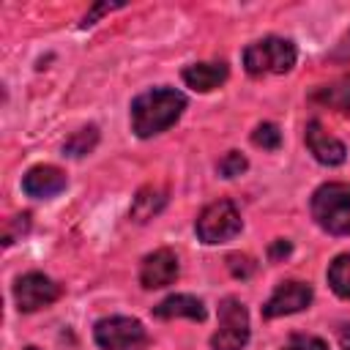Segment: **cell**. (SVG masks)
Returning a JSON list of instances; mask_svg holds the SVG:
<instances>
[{
    "label": "cell",
    "instance_id": "obj_13",
    "mask_svg": "<svg viewBox=\"0 0 350 350\" xmlns=\"http://www.w3.org/2000/svg\"><path fill=\"white\" fill-rule=\"evenodd\" d=\"M153 314H156L159 320H175V317L205 320V306H202L200 298L178 293V295H170V298H164L161 304H156V306H153Z\"/></svg>",
    "mask_w": 350,
    "mask_h": 350
},
{
    "label": "cell",
    "instance_id": "obj_21",
    "mask_svg": "<svg viewBox=\"0 0 350 350\" xmlns=\"http://www.w3.org/2000/svg\"><path fill=\"white\" fill-rule=\"evenodd\" d=\"M227 268L235 279H249L254 273V260L246 257V254H230L227 257Z\"/></svg>",
    "mask_w": 350,
    "mask_h": 350
},
{
    "label": "cell",
    "instance_id": "obj_26",
    "mask_svg": "<svg viewBox=\"0 0 350 350\" xmlns=\"http://www.w3.org/2000/svg\"><path fill=\"white\" fill-rule=\"evenodd\" d=\"M25 350H38V347H25Z\"/></svg>",
    "mask_w": 350,
    "mask_h": 350
},
{
    "label": "cell",
    "instance_id": "obj_14",
    "mask_svg": "<svg viewBox=\"0 0 350 350\" xmlns=\"http://www.w3.org/2000/svg\"><path fill=\"white\" fill-rule=\"evenodd\" d=\"M164 205H167V189H161V186H142L137 191L134 202H131V219L134 221H148Z\"/></svg>",
    "mask_w": 350,
    "mask_h": 350
},
{
    "label": "cell",
    "instance_id": "obj_15",
    "mask_svg": "<svg viewBox=\"0 0 350 350\" xmlns=\"http://www.w3.org/2000/svg\"><path fill=\"white\" fill-rule=\"evenodd\" d=\"M312 101H320V104H325V107L350 112V79H342V82L317 88V90L312 93Z\"/></svg>",
    "mask_w": 350,
    "mask_h": 350
},
{
    "label": "cell",
    "instance_id": "obj_4",
    "mask_svg": "<svg viewBox=\"0 0 350 350\" xmlns=\"http://www.w3.org/2000/svg\"><path fill=\"white\" fill-rule=\"evenodd\" d=\"M249 342V312L238 298L219 304V328L211 336L213 350H243Z\"/></svg>",
    "mask_w": 350,
    "mask_h": 350
},
{
    "label": "cell",
    "instance_id": "obj_5",
    "mask_svg": "<svg viewBox=\"0 0 350 350\" xmlns=\"http://www.w3.org/2000/svg\"><path fill=\"white\" fill-rule=\"evenodd\" d=\"M194 230H197V238L202 243L230 241L241 232V213L230 200H216L197 216Z\"/></svg>",
    "mask_w": 350,
    "mask_h": 350
},
{
    "label": "cell",
    "instance_id": "obj_19",
    "mask_svg": "<svg viewBox=\"0 0 350 350\" xmlns=\"http://www.w3.org/2000/svg\"><path fill=\"white\" fill-rule=\"evenodd\" d=\"M246 167H249V161H246V156L238 153V150H230V153L219 161V172H221L224 178H235V175L246 172Z\"/></svg>",
    "mask_w": 350,
    "mask_h": 350
},
{
    "label": "cell",
    "instance_id": "obj_20",
    "mask_svg": "<svg viewBox=\"0 0 350 350\" xmlns=\"http://www.w3.org/2000/svg\"><path fill=\"white\" fill-rule=\"evenodd\" d=\"M30 230V213H19V216H11L5 221V230H3V243L11 246L16 241V235H25Z\"/></svg>",
    "mask_w": 350,
    "mask_h": 350
},
{
    "label": "cell",
    "instance_id": "obj_1",
    "mask_svg": "<svg viewBox=\"0 0 350 350\" xmlns=\"http://www.w3.org/2000/svg\"><path fill=\"white\" fill-rule=\"evenodd\" d=\"M186 109V96L175 88H153L131 101V129L137 137H153L170 129Z\"/></svg>",
    "mask_w": 350,
    "mask_h": 350
},
{
    "label": "cell",
    "instance_id": "obj_24",
    "mask_svg": "<svg viewBox=\"0 0 350 350\" xmlns=\"http://www.w3.org/2000/svg\"><path fill=\"white\" fill-rule=\"evenodd\" d=\"M336 334H339V345H342V350H350V323H342V325L336 328Z\"/></svg>",
    "mask_w": 350,
    "mask_h": 350
},
{
    "label": "cell",
    "instance_id": "obj_16",
    "mask_svg": "<svg viewBox=\"0 0 350 350\" xmlns=\"http://www.w3.org/2000/svg\"><path fill=\"white\" fill-rule=\"evenodd\" d=\"M328 284L339 298H350V252L339 254L328 265Z\"/></svg>",
    "mask_w": 350,
    "mask_h": 350
},
{
    "label": "cell",
    "instance_id": "obj_11",
    "mask_svg": "<svg viewBox=\"0 0 350 350\" xmlns=\"http://www.w3.org/2000/svg\"><path fill=\"white\" fill-rule=\"evenodd\" d=\"M66 172L52 167V164H38L33 170H27V175L22 178V189L27 197H38V200H46V197H55L66 189Z\"/></svg>",
    "mask_w": 350,
    "mask_h": 350
},
{
    "label": "cell",
    "instance_id": "obj_9",
    "mask_svg": "<svg viewBox=\"0 0 350 350\" xmlns=\"http://www.w3.org/2000/svg\"><path fill=\"white\" fill-rule=\"evenodd\" d=\"M178 279V257L170 249H156L153 254H148L142 260L139 268V282L145 290H159L167 287Z\"/></svg>",
    "mask_w": 350,
    "mask_h": 350
},
{
    "label": "cell",
    "instance_id": "obj_22",
    "mask_svg": "<svg viewBox=\"0 0 350 350\" xmlns=\"http://www.w3.org/2000/svg\"><path fill=\"white\" fill-rule=\"evenodd\" d=\"M282 350H328V345L317 336H306V334H295L290 336V342Z\"/></svg>",
    "mask_w": 350,
    "mask_h": 350
},
{
    "label": "cell",
    "instance_id": "obj_17",
    "mask_svg": "<svg viewBox=\"0 0 350 350\" xmlns=\"http://www.w3.org/2000/svg\"><path fill=\"white\" fill-rule=\"evenodd\" d=\"M96 142H98V129L96 126H85V129L74 131L63 142V153H68V156H85V153H90L96 148Z\"/></svg>",
    "mask_w": 350,
    "mask_h": 350
},
{
    "label": "cell",
    "instance_id": "obj_6",
    "mask_svg": "<svg viewBox=\"0 0 350 350\" xmlns=\"http://www.w3.org/2000/svg\"><path fill=\"white\" fill-rule=\"evenodd\" d=\"M96 345L101 350H145L148 334L134 317H104L93 328Z\"/></svg>",
    "mask_w": 350,
    "mask_h": 350
},
{
    "label": "cell",
    "instance_id": "obj_25",
    "mask_svg": "<svg viewBox=\"0 0 350 350\" xmlns=\"http://www.w3.org/2000/svg\"><path fill=\"white\" fill-rule=\"evenodd\" d=\"M112 8H120V3H118V5H109V3H104V5H96V8H93V14H88L82 25H93V19H96L98 14H104V11H112Z\"/></svg>",
    "mask_w": 350,
    "mask_h": 350
},
{
    "label": "cell",
    "instance_id": "obj_18",
    "mask_svg": "<svg viewBox=\"0 0 350 350\" xmlns=\"http://www.w3.org/2000/svg\"><path fill=\"white\" fill-rule=\"evenodd\" d=\"M252 142L262 150H276L282 145V131L276 123H260L254 131H252Z\"/></svg>",
    "mask_w": 350,
    "mask_h": 350
},
{
    "label": "cell",
    "instance_id": "obj_7",
    "mask_svg": "<svg viewBox=\"0 0 350 350\" xmlns=\"http://www.w3.org/2000/svg\"><path fill=\"white\" fill-rule=\"evenodd\" d=\"M60 295H63V287H60L57 282H52L49 276L38 273V271L19 276L16 284H14V298H16L19 312H36V309H44V306L55 304Z\"/></svg>",
    "mask_w": 350,
    "mask_h": 350
},
{
    "label": "cell",
    "instance_id": "obj_2",
    "mask_svg": "<svg viewBox=\"0 0 350 350\" xmlns=\"http://www.w3.org/2000/svg\"><path fill=\"white\" fill-rule=\"evenodd\" d=\"M312 216L331 235H350V183H323L312 194Z\"/></svg>",
    "mask_w": 350,
    "mask_h": 350
},
{
    "label": "cell",
    "instance_id": "obj_8",
    "mask_svg": "<svg viewBox=\"0 0 350 350\" xmlns=\"http://www.w3.org/2000/svg\"><path fill=\"white\" fill-rule=\"evenodd\" d=\"M312 287L306 284V282H282L273 293H271V298L265 301V306H262V314L265 317H284V314H295V312H301V309H306L309 304H312Z\"/></svg>",
    "mask_w": 350,
    "mask_h": 350
},
{
    "label": "cell",
    "instance_id": "obj_3",
    "mask_svg": "<svg viewBox=\"0 0 350 350\" xmlns=\"http://www.w3.org/2000/svg\"><path fill=\"white\" fill-rule=\"evenodd\" d=\"M295 44L287 38H276L268 36L262 41H254L243 49V66L249 74L260 77V74H284L295 66Z\"/></svg>",
    "mask_w": 350,
    "mask_h": 350
},
{
    "label": "cell",
    "instance_id": "obj_12",
    "mask_svg": "<svg viewBox=\"0 0 350 350\" xmlns=\"http://www.w3.org/2000/svg\"><path fill=\"white\" fill-rule=\"evenodd\" d=\"M227 63H194L189 68H183V82L197 90V93H208L213 88H219L227 79Z\"/></svg>",
    "mask_w": 350,
    "mask_h": 350
},
{
    "label": "cell",
    "instance_id": "obj_23",
    "mask_svg": "<svg viewBox=\"0 0 350 350\" xmlns=\"http://www.w3.org/2000/svg\"><path fill=\"white\" fill-rule=\"evenodd\" d=\"M290 252H293L290 241H287V238H276V241L271 243V249H268V257H271L273 262H279V260H284Z\"/></svg>",
    "mask_w": 350,
    "mask_h": 350
},
{
    "label": "cell",
    "instance_id": "obj_10",
    "mask_svg": "<svg viewBox=\"0 0 350 350\" xmlns=\"http://www.w3.org/2000/svg\"><path fill=\"white\" fill-rule=\"evenodd\" d=\"M304 139H306L309 153H312L320 164L336 167V164H342L345 156H347L345 142L336 139L334 134H328V131L320 126V120H309V123H306V134H304Z\"/></svg>",
    "mask_w": 350,
    "mask_h": 350
}]
</instances>
